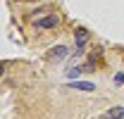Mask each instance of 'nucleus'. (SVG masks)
Returning <instances> with one entry per match:
<instances>
[{
  "mask_svg": "<svg viewBox=\"0 0 124 119\" xmlns=\"http://www.w3.org/2000/svg\"><path fill=\"white\" fill-rule=\"evenodd\" d=\"M112 81H115L117 86H119V83H124V74H122V72H117V74H115V79H112Z\"/></svg>",
  "mask_w": 124,
  "mask_h": 119,
  "instance_id": "obj_6",
  "label": "nucleus"
},
{
  "mask_svg": "<svg viewBox=\"0 0 124 119\" xmlns=\"http://www.w3.org/2000/svg\"><path fill=\"white\" fill-rule=\"evenodd\" d=\"M64 57H67V45H55V48L46 55L48 62H57V60H64Z\"/></svg>",
  "mask_w": 124,
  "mask_h": 119,
  "instance_id": "obj_2",
  "label": "nucleus"
},
{
  "mask_svg": "<svg viewBox=\"0 0 124 119\" xmlns=\"http://www.w3.org/2000/svg\"><path fill=\"white\" fill-rule=\"evenodd\" d=\"M103 119H124V107H112V110H108L103 114Z\"/></svg>",
  "mask_w": 124,
  "mask_h": 119,
  "instance_id": "obj_3",
  "label": "nucleus"
},
{
  "mask_svg": "<svg viewBox=\"0 0 124 119\" xmlns=\"http://www.w3.org/2000/svg\"><path fill=\"white\" fill-rule=\"evenodd\" d=\"M69 88H77V90H95L91 81H79V83H69Z\"/></svg>",
  "mask_w": 124,
  "mask_h": 119,
  "instance_id": "obj_5",
  "label": "nucleus"
},
{
  "mask_svg": "<svg viewBox=\"0 0 124 119\" xmlns=\"http://www.w3.org/2000/svg\"><path fill=\"white\" fill-rule=\"evenodd\" d=\"M67 76H69V79H74V76H79V69H77V67H72V69H67Z\"/></svg>",
  "mask_w": 124,
  "mask_h": 119,
  "instance_id": "obj_7",
  "label": "nucleus"
},
{
  "mask_svg": "<svg viewBox=\"0 0 124 119\" xmlns=\"http://www.w3.org/2000/svg\"><path fill=\"white\" fill-rule=\"evenodd\" d=\"M57 24H60V17L57 15H46L41 19H33V26L36 29H55Z\"/></svg>",
  "mask_w": 124,
  "mask_h": 119,
  "instance_id": "obj_1",
  "label": "nucleus"
},
{
  "mask_svg": "<svg viewBox=\"0 0 124 119\" xmlns=\"http://www.w3.org/2000/svg\"><path fill=\"white\" fill-rule=\"evenodd\" d=\"M74 41H77L79 48H84V45H86V41H88V31H86V29H77V33H74Z\"/></svg>",
  "mask_w": 124,
  "mask_h": 119,
  "instance_id": "obj_4",
  "label": "nucleus"
}]
</instances>
